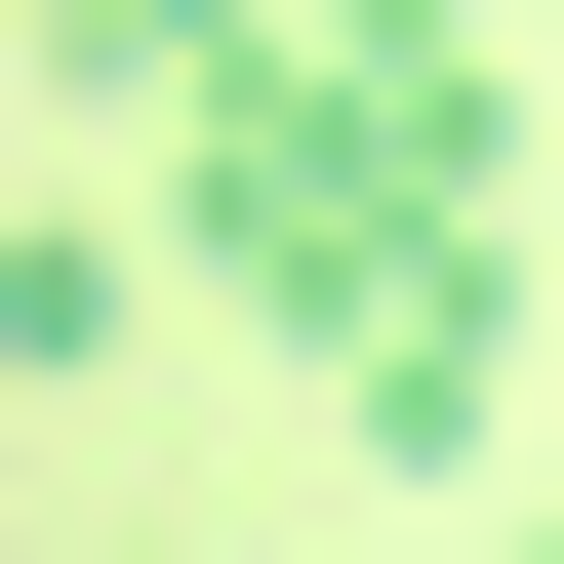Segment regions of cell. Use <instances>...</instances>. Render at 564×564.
<instances>
[{
	"instance_id": "obj_2",
	"label": "cell",
	"mask_w": 564,
	"mask_h": 564,
	"mask_svg": "<svg viewBox=\"0 0 564 564\" xmlns=\"http://www.w3.org/2000/svg\"><path fill=\"white\" fill-rule=\"evenodd\" d=\"M242 41H282V0H41V82H121V121H202Z\"/></svg>"
},
{
	"instance_id": "obj_1",
	"label": "cell",
	"mask_w": 564,
	"mask_h": 564,
	"mask_svg": "<svg viewBox=\"0 0 564 564\" xmlns=\"http://www.w3.org/2000/svg\"><path fill=\"white\" fill-rule=\"evenodd\" d=\"M162 242L323 364V444H364V484H484V403H524V202L364 162V121H323V41H242V82L162 121Z\"/></svg>"
}]
</instances>
